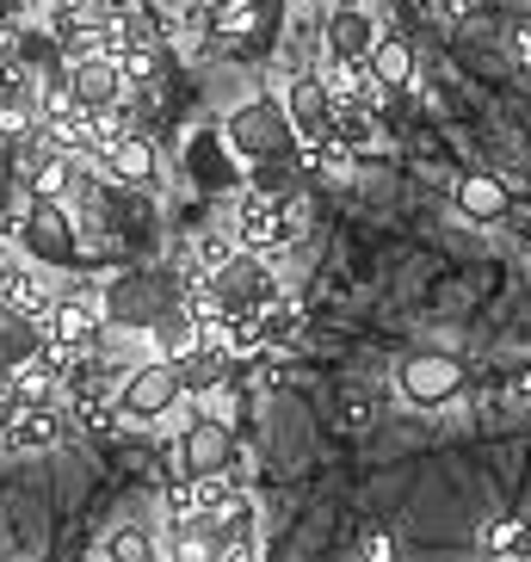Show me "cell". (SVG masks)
Returning a JSON list of instances; mask_svg holds the SVG:
<instances>
[{"label":"cell","instance_id":"83f0119b","mask_svg":"<svg viewBox=\"0 0 531 562\" xmlns=\"http://www.w3.org/2000/svg\"><path fill=\"white\" fill-rule=\"evenodd\" d=\"M513 396H519V402H531V371L519 378V390H513Z\"/></svg>","mask_w":531,"mask_h":562},{"label":"cell","instance_id":"f1b7e54d","mask_svg":"<svg viewBox=\"0 0 531 562\" xmlns=\"http://www.w3.org/2000/svg\"><path fill=\"white\" fill-rule=\"evenodd\" d=\"M211 7H223V0H211Z\"/></svg>","mask_w":531,"mask_h":562},{"label":"cell","instance_id":"cb8c5ba5","mask_svg":"<svg viewBox=\"0 0 531 562\" xmlns=\"http://www.w3.org/2000/svg\"><path fill=\"white\" fill-rule=\"evenodd\" d=\"M235 254H241V241H235V229L229 235H199V248H192V266H199V272H223V266L235 260Z\"/></svg>","mask_w":531,"mask_h":562},{"label":"cell","instance_id":"ba28073f","mask_svg":"<svg viewBox=\"0 0 531 562\" xmlns=\"http://www.w3.org/2000/svg\"><path fill=\"white\" fill-rule=\"evenodd\" d=\"M7 446L13 451H50V446H63L68 432V408L56 396H44V402H7Z\"/></svg>","mask_w":531,"mask_h":562},{"label":"cell","instance_id":"7c38bea8","mask_svg":"<svg viewBox=\"0 0 531 562\" xmlns=\"http://www.w3.org/2000/svg\"><path fill=\"white\" fill-rule=\"evenodd\" d=\"M161 279H124L112 284V297H105V315H117L124 328H149L155 310H167V303L180 297V291H155Z\"/></svg>","mask_w":531,"mask_h":562},{"label":"cell","instance_id":"30bf717a","mask_svg":"<svg viewBox=\"0 0 531 562\" xmlns=\"http://www.w3.org/2000/svg\"><path fill=\"white\" fill-rule=\"evenodd\" d=\"M68 81H75V100L81 105H117L124 93H131V81L117 75V63L105 50H93V56H81V63H68Z\"/></svg>","mask_w":531,"mask_h":562},{"label":"cell","instance_id":"5b68a950","mask_svg":"<svg viewBox=\"0 0 531 562\" xmlns=\"http://www.w3.org/2000/svg\"><path fill=\"white\" fill-rule=\"evenodd\" d=\"M19 241H25V254H32V260H44V266H68V260H75V248H81L75 216L63 211V199H32V204H25Z\"/></svg>","mask_w":531,"mask_h":562},{"label":"cell","instance_id":"4316f807","mask_svg":"<svg viewBox=\"0 0 531 562\" xmlns=\"http://www.w3.org/2000/svg\"><path fill=\"white\" fill-rule=\"evenodd\" d=\"M359 550H365V557H389V538H383V531L371 526V531H365V544H359Z\"/></svg>","mask_w":531,"mask_h":562},{"label":"cell","instance_id":"9a60e30c","mask_svg":"<svg viewBox=\"0 0 531 562\" xmlns=\"http://www.w3.org/2000/svg\"><path fill=\"white\" fill-rule=\"evenodd\" d=\"M93 167H105L117 186H143L155 173V143H149V131H131V136H117L112 149L100 155Z\"/></svg>","mask_w":531,"mask_h":562},{"label":"cell","instance_id":"603a6c76","mask_svg":"<svg viewBox=\"0 0 531 562\" xmlns=\"http://www.w3.org/2000/svg\"><path fill=\"white\" fill-rule=\"evenodd\" d=\"M383 420V402L371 396L365 383H352V390H340V427L347 432H371Z\"/></svg>","mask_w":531,"mask_h":562},{"label":"cell","instance_id":"8992f818","mask_svg":"<svg viewBox=\"0 0 531 562\" xmlns=\"http://www.w3.org/2000/svg\"><path fill=\"white\" fill-rule=\"evenodd\" d=\"M396 390L402 402H415V408H445L457 390H464V371L451 352H408L396 364Z\"/></svg>","mask_w":531,"mask_h":562},{"label":"cell","instance_id":"d4e9b609","mask_svg":"<svg viewBox=\"0 0 531 562\" xmlns=\"http://www.w3.org/2000/svg\"><path fill=\"white\" fill-rule=\"evenodd\" d=\"M216 136V131H211ZM211 136H199V149H192V173H199L204 186H223V180H235L229 167H223V155H211Z\"/></svg>","mask_w":531,"mask_h":562},{"label":"cell","instance_id":"44dd1931","mask_svg":"<svg viewBox=\"0 0 531 562\" xmlns=\"http://www.w3.org/2000/svg\"><path fill=\"white\" fill-rule=\"evenodd\" d=\"M297 328H303L297 297H291V291H279V297L260 310V340H266V347H284V340H297Z\"/></svg>","mask_w":531,"mask_h":562},{"label":"cell","instance_id":"4fadbf2b","mask_svg":"<svg viewBox=\"0 0 531 562\" xmlns=\"http://www.w3.org/2000/svg\"><path fill=\"white\" fill-rule=\"evenodd\" d=\"M321 44L328 56H347V63H371V44H377V25H371L365 7H340V13L321 25Z\"/></svg>","mask_w":531,"mask_h":562},{"label":"cell","instance_id":"6da1fadb","mask_svg":"<svg viewBox=\"0 0 531 562\" xmlns=\"http://www.w3.org/2000/svg\"><path fill=\"white\" fill-rule=\"evenodd\" d=\"M303 223H309V199H266V192H241V204H235V241H241V254H260V260L279 266L284 254L303 241Z\"/></svg>","mask_w":531,"mask_h":562},{"label":"cell","instance_id":"8fae6325","mask_svg":"<svg viewBox=\"0 0 531 562\" xmlns=\"http://www.w3.org/2000/svg\"><path fill=\"white\" fill-rule=\"evenodd\" d=\"M37 124V75L13 63L0 75V136H25Z\"/></svg>","mask_w":531,"mask_h":562},{"label":"cell","instance_id":"484cf974","mask_svg":"<svg viewBox=\"0 0 531 562\" xmlns=\"http://www.w3.org/2000/svg\"><path fill=\"white\" fill-rule=\"evenodd\" d=\"M513 68H519V75L531 81V13L513 25Z\"/></svg>","mask_w":531,"mask_h":562},{"label":"cell","instance_id":"ac0fdd59","mask_svg":"<svg viewBox=\"0 0 531 562\" xmlns=\"http://www.w3.org/2000/svg\"><path fill=\"white\" fill-rule=\"evenodd\" d=\"M457 211L476 216V223H495V216H507V186L488 180V173H470V180L457 186Z\"/></svg>","mask_w":531,"mask_h":562},{"label":"cell","instance_id":"ffe728a7","mask_svg":"<svg viewBox=\"0 0 531 562\" xmlns=\"http://www.w3.org/2000/svg\"><path fill=\"white\" fill-rule=\"evenodd\" d=\"M100 557H124V562H155V557H161V544H155V531H149V526H136V519H117V526L105 531Z\"/></svg>","mask_w":531,"mask_h":562},{"label":"cell","instance_id":"2e32d148","mask_svg":"<svg viewBox=\"0 0 531 562\" xmlns=\"http://www.w3.org/2000/svg\"><path fill=\"white\" fill-rule=\"evenodd\" d=\"M180 451H185V470H192V476H211V470H223V458H229L235 446H229V427H223L216 414H199Z\"/></svg>","mask_w":531,"mask_h":562},{"label":"cell","instance_id":"e0dca14e","mask_svg":"<svg viewBox=\"0 0 531 562\" xmlns=\"http://www.w3.org/2000/svg\"><path fill=\"white\" fill-rule=\"evenodd\" d=\"M476 557H488V562H519V557H531V519H519V513H500V519H488V526L476 531Z\"/></svg>","mask_w":531,"mask_h":562},{"label":"cell","instance_id":"3957f363","mask_svg":"<svg viewBox=\"0 0 531 562\" xmlns=\"http://www.w3.org/2000/svg\"><path fill=\"white\" fill-rule=\"evenodd\" d=\"M117 402H124V414L131 420H161V414H173L185 402V383L180 371H173V359H136L131 371H124V383H117Z\"/></svg>","mask_w":531,"mask_h":562},{"label":"cell","instance_id":"5bb4252c","mask_svg":"<svg viewBox=\"0 0 531 562\" xmlns=\"http://www.w3.org/2000/svg\"><path fill=\"white\" fill-rule=\"evenodd\" d=\"M143 340H149L155 359H185V352L199 347V328H192V315H185V303L173 297L167 310H155V322L143 328Z\"/></svg>","mask_w":531,"mask_h":562},{"label":"cell","instance_id":"277c9868","mask_svg":"<svg viewBox=\"0 0 531 562\" xmlns=\"http://www.w3.org/2000/svg\"><path fill=\"white\" fill-rule=\"evenodd\" d=\"M44 340L63 352H93L105 340V297H93L87 284L56 291V310L44 315Z\"/></svg>","mask_w":531,"mask_h":562},{"label":"cell","instance_id":"9c48e42d","mask_svg":"<svg viewBox=\"0 0 531 562\" xmlns=\"http://www.w3.org/2000/svg\"><path fill=\"white\" fill-rule=\"evenodd\" d=\"M284 112H291V131L297 143H316V136H334V93L321 81V68H303L291 93H284Z\"/></svg>","mask_w":531,"mask_h":562},{"label":"cell","instance_id":"52a82bcc","mask_svg":"<svg viewBox=\"0 0 531 562\" xmlns=\"http://www.w3.org/2000/svg\"><path fill=\"white\" fill-rule=\"evenodd\" d=\"M211 284H216V297H223V310H235V315H260L284 291L272 260H260V254H235L223 272H211Z\"/></svg>","mask_w":531,"mask_h":562},{"label":"cell","instance_id":"7a4b0ae2","mask_svg":"<svg viewBox=\"0 0 531 562\" xmlns=\"http://www.w3.org/2000/svg\"><path fill=\"white\" fill-rule=\"evenodd\" d=\"M223 143H229L241 161H260V155H291L297 149V131H291L284 100H248V105H235L229 112Z\"/></svg>","mask_w":531,"mask_h":562},{"label":"cell","instance_id":"7402d4cb","mask_svg":"<svg viewBox=\"0 0 531 562\" xmlns=\"http://www.w3.org/2000/svg\"><path fill=\"white\" fill-rule=\"evenodd\" d=\"M334 136L365 155L371 143H377V112H371V105H334Z\"/></svg>","mask_w":531,"mask_h":562},{"label":"cell","instance_id":"d6986e66","mask_svg":"<svg viewBox=\"0 0 531 562\" xmlns=\"http://www.w3.org/2000/svg\"><path fill=\"white\" fill-rule=\"evenodd\" d=\"M371 75H377L389 93L408 87V81H415V50H408L402 37H377V44H371Z\"/></svg>","mask_w":531,"mask_h":562}]
</instances>
